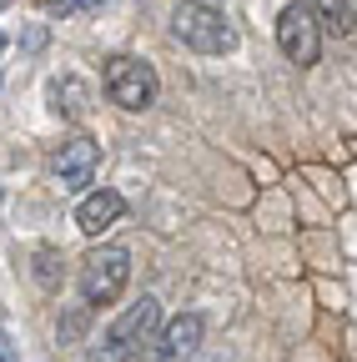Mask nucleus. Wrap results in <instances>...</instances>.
<instances>
[{
	"mask_svg": "<svg viewBox=\"0 0 357 362\" xmlns=\"http://www.w3.org/2000/svg\"><path fill=\"white\" fill-rule=\"evenodd\" d=\"M131 282V252L126 247H96L81 257V272H76V287H81V302L86 307H111Z\"/></svg>",
	"mask_w": 357,
	"mask_h": 362,
	"instance_id": "7ed1b4c3",
	"label": "nucleus"
},
{
	"mask_svg": "<svg viewBox=\"0 0 357 362\" xmlns=\"http://www.w3.org/2000/svg\"><path fill=\"white\" fill-rule=\"evenodd\" d=\"M51 106L61 111V116H86V96H91V90H86V81H76V76H61V81H51Z\"/></svg>",
	"mask_w": 357,
	"mask_h": 362,
	"instance_id": "9d476101",
	"label": "nucleus"
},
{
	"mask_svg": "<svg viewBox=\"0 0 357 362\" xmlns=\"http://www.w3.org/2000/svg\"><path fill=\"white\" fill-rule=\"evenodd\" d=\"M201 6H216V0H201Z\"/></svg>",
	"mask_w": 357,
	"mask_h": 362,
	"instance_id": "ddd939ff",
	"label": "nucleus"
},
{
	"mask_svg": "<svg viewBox=\"0 0 357 362\" xmlns=\"http://www.w3.org/2000/svg\"><path fill=\"white\" fill-rule=\"evenodd\" d=\"M312 16H317V25L337 40H347L357 30V11H352V0H312Z\"/></svg>",
	"mask_w": 357,
	"mask_h": 362,
	"instance_id": "1a4fd4ad",
	"label": "nucleus"
},
{
	"mask_svg": "<svg viewBox=\"0 0 357 362\" xmlns=\"http://www.w3.org/2000/svg\"><path fill=\"white\" fill-rule=\"evenodd\" d=\"M126 216V202H121V192H86L81 197V206H76V226L86 237H101V232H111V226Z\"/></svg>",
	"mask_w": 357,
	"mask_h": 362,
	"instance_id": "6e6552de",
	"label": "nucleus"
},
{
	"mask_svg": "<svg viewBox=\"0 0 357 362\" xmlns=\"http://www.w3.org/2000/svg\"><path fill=\"white\" fill-rule=\"evenodd\" d=\"M56 262H61V257H56L51 247H46V252H35V277L46 282V287H56V282H61V267H56Z\"/></svg>",
	"mask_w": 357,
	"mask_h": 362,
	"instance_id": "9b49d317",
	"label": "nucleus"
},
{
	"mask_svg": "<svg viewBox=\"0 0 357 362\" xmlns=\"http://www.w3.org/2000/svg\"><path fill=\"white\" fill-rule=\"evenodd\" d=\"M156 327H161V302H156V297L131 302L116 322L101 332L91 362H131V357H141V352L156 342Z\"/></svg>",
	"mask_w": 357,
	"mask_h": 362,
	"instance_id": "f257e3e1",
	"label": "nucleus"
},
{
	"mask_svg": "<svg viewBox=\"0 0 357 362\" xmlns=\"http://www.w3.org/2000/svg\"><path fill=\"white\" fill-rule=\"evenodd\" d=\"M201 332H206V322H201V317L197 312H182V317H171V322L156 332V357L161 362H182V357H192L197 347H201Z\"/></svg>",
	"mask_w": 357,
	"mask_h": 362,
	"instance_id": "0eeeda50",
	"label": "nucleus"
},
{
	"mask_svg": "<svg viewBox=\"0 0 357 362\" xmlns=\"http://www.w3.org/2000/svg\"><path fill=\"white\" fill-rule=\"evenodd\" d=\"M106 96L121 111H146L161 96V76L151 71V61L141 56H111L106 61Z\"/></svg>",
	"mask_w": 357,
	"mask_h": 362,
	"instance_id": "20e7f679",
	"label": "nucleus"
},
{
	"mask_svg": "<svg viewBox=\"0 0 357 362\" xmlns=\"http://www.w3.org/2000/svg\"><path fill=\"white\" fill-rule=\"evenodd\" d=\"M40 6H61V0H40Z\"/></svg>",
	"mask_w": 357,
	"mask_h": 362,
	"instance_id": "f8f14e48",
	"label": "nucleus"
},
{
	"mask_svg": "<svg viewBox=\"0 0 357 362\" xmlns=\"http://www.w3.org/2000/svg\"><path fill=\"white\" fill-rule=\"evenodd\" d=\"M171 35L187 45L197 56H227L237 51V30L232 21L221 16L216 6H201V0H182V6L171 11Z\"/></svg>",
	"mask_w": 357,
	"mask_h": 362,
	"instance_id": "f03ea898",
	"label": "nucleus"
},
{
	"mask_svg": "<svg viewBox=\"0 0 357 362\" xmlns=\"http://www.w3.org/2000/svg\"><path fill=\"white\" fill-rule=\"evenodd\" d=\"M277 45H282V56L292 66H302V71L322 61V25H317V16H312V6H302V0L282 6V16H277Z\"/></svg>",
	"mask_w": 357,
	"mask_h": 362,
	"instance_id": "39448f33",
	"label": "nucleus"
},
{
	"mask_svg": "<svg viewBox=\"0 0 357 362\" xmlns=\"http://www.w3.org/2000/svg\"><path fill=\"white\" fill-rule=\"evenodd\" d=\"M96 166H101V151H96V141L91 136H71V141L61 146V156H56V187L61 192H81L86 197V187L96 181Z\"/></svg>",
	"mask_w": 357,
	"mask_h": 362,
	"instance_id": "423d86ee",
	"label": "nucleus"
}]
</instances>
